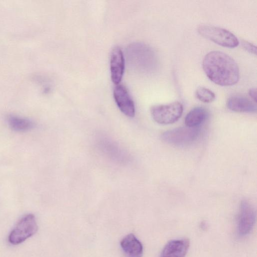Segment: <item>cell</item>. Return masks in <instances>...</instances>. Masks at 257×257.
Listing matches in <instances>:
<instances>
[{
  "instance_id": "cell-1",
  "label": "cell",
  "mask_w": 257,
  "mask_h": 257,
  "mask_svg": "<svg viewBox=\"0 0 257 257\" xmlns=\"http://www.w3.org/2000/svg\"><path fill=\"white\" fill-rule=\"evenodd\" d=\"M202 66L207 77L214 83L223 86L235 84L239 78L236 62L227 54L213 51L204 57Z\"/></svg>"
},
{
  "instance_id": "cell-2",
  "label": "cell",
  "mask_w": 257,
  "mask_h": 257,
  "mask_svg": "<svg viewBox=\"0 0 257 257\" xmlns=\"http://www.w3.org/2000/svg\"><path fill=\"white\" fill-rule=\"evenodd\" d=\"M129 53L133 65L143 72H152L156 70L158 64L157 55L148 46L135 43L130 46Z\"/></svg>"
},
{
  "instance_id": "cell-3",
  "label": "cell",
  "mask_w": 257,
  "mask_h": 257,
  "mask_svg": "<svg viewBox=\"0 0 257 257\" xmlns=\"http://www.w3.org/2000/svg\"><path fill=\"white\" fill-rule=\"evenodd\" d=\"M197 31L202 37L224 47L233 48L239 44L238 40L233 34L221 28L204 25H200Z\"/></svg>"
},
{
  "instance_id": "cell-4",
  "label": "cell",
  "mask_w": 257,
  "mask_h": 257,
  "mask_svg": "<svg viewBox=\"0 0 257 257\" xmlns=\"http://www.w3.org/2000/svg\"><path fill=\"white\" fill-rule=\"evenodd\" d=\"M38 229L35 216L28 214L23 216L10 232L8 239L12 244L17 245L35 234Z\"/></svg>"
},
{
  "instance_id": "cell-5",
  "label": "cell",
  "mask_w": 257,
  "mask_h": 257,
  "mask_svg": "<svg viewBox=\"0 0 257 257\" xmlns=\"http://www.w3.org/2000/svg\"><path fill=\"white\" fill-rule=\"evenodd\" d=\"M153 119L158 123L168 124L174 123L181 116L183 107L178 101L167 104L155 105L151 108Z\"/></svg>"
},
{
  "instance_id": "cell-6",
  "label": "cell",
  "mask_w": 257,
  "mask_h": 257,
  "mask_svg": "<svg viewBox=\"0 0 257 257\" xmlns=\"http://www.w3.org/2000/svg\"><path fill=\"white\" fill-rule=\"evenodd\" d=\"M200 132L199 127L182 126L164 132L162 138L170 144L184 146L194 142L199 137Z\"/></svg>"
},
{
  "instance_id": "cell-7",
  "label": "cell",
  "mask_w": 257,
  "mask_h": 257,
  "mask_svg": "<svg viewBox=\"0 0 257 257\" xmlns=\"http://www.w3.org/2000/svg\"><path fill=\"white\" fill-rule=\"evenodd\" d=\"M255 221V212L252 206L246 200L240 205L237 230L240 236L247 235L251 231Z\"/></svg>"
},
{
  "instance_id": "cell-8",
  "label": "cell",
  "mask_w": 257,
  "mask_h": 257,
  "mask_svg": "<svg viewBox=\"0 0 257 257\" xmlns=\"http://www.w3.org/2000/svg\"><path fill=\"white\" fill-rule=\"evenodd\" d=\"M113 97L118 107L124 115L130 117L134 116V102L123 85H116L113 90Z\"/></svg>"
},
{
  "instance_id": "cell-9",
  "label": "cell",
  "mask_w": 257,
  "mask_h": 257,
  "mask_svg": "<svg viewBox=\"0 0 257 257\" xmlns=\"http://www.w3.org/2000/svg\"><path fill=\"white\" fill-rule=\"evenodd\" d=\"M124 58L121 49L114 47L111 53L110 68L111 78L114 84L120 83L124 70Z\"/></svg>"
},
{
  "instance_id": "cell-10",
  "label": "cell",
  "mask_w": 257,
  "mask_h": 257,
  "mask_svg": "<svg viewBox=\"0 0 257 257\" xmlns=\"http://www.w3.org/2000/svg\"><path fill=\"white\" fill-rule=\"evenodd\" d=\"M189 246L188 239L171 240L163 248L160 257H185Z\"/></svg>"
},
{
  "instance_id": "cell-11",
  "label": "cell",
  "mask_w": 257,
  "mask_h": 257,
  "mask_svg": "<svg viewBox=\"0 0 257 257\" xmlns=\"http://www.w3.org/2000/svg\"><path fill=\"white\" fill-rule=\"evenodd\" d=\"M120 246L127 257H142L143 245L133 234L125 235L120 241Z\"/></svg>"
},
{
  "instance_id": "cell-12",
  "label": "cell",
  "mask_w": 257,
  "mask_h": 257,
  "mask_svg": "<svg viewBox=\"0 0 257 257\" xmlns=\"http://www.w3.org/2000/svg\"><path fill=\"white\" fill-rule=\"evenodd\" d=\"M227 107L231 110L238 112H255L256 104L248 98L242 96H233L228 98Z\"/></svg>"
},
{
  "instance_id": "cell-13",
  "label": "cell",
  "mask_w": 257,
  "mask_h": 257,
  "mask_svg": "<svg viewBox=\"0 0 257 257\" xmlns=\"http://www.w3.org/2000/svg\"><path fill=\"white\" fill-rule=\"evenodd\" d=\"M208 116L207 110L201 106L192 109L185 118V123L190 127H199L203 123Z\"/></svg>"
},
{
  "instance_id": "cell-14",
  "label": "cell",
  "mask_w": 257,
  "mask_h": 257,
  "mask_svg": "<svg viewBox=\"0 0 257 257\" xmlns=\"http://www.w3.org/2000/svg\"><path fill=\"white\" fill-rule=\"evenodd\" d=\"M7 122L10 127L17 132H25L32 130L34 123L29 119L10 114L8 115Z\"/></svg>"
},
{
  "instance_id": "cell-15",
  "label": "cell",
  "mask_w": 257,
  "mask_h": 257,
  "mask_svg": "<svg viewBox=\"0 0 257 257\" xmlns=\"http://www.w3.org/2000/svg\"><path fill=\"white\" fill-rule=\"evenodd\" d=\"M197 98L205 103L212 102L215 98V94L210 89L204 87H198L195 92Z\"/></svg>"
},
{
  "instance_id": "cell-16",
  "label": "cell",
  "mask_w": 257,
  "mask_h": 257,
  "mask_svg": "<svg viewBox=\"0 0 257 257\" xmlns=\"http://www.w3.org/2000/svg\"><path fill=\"white\" fill-rule=\"evenodd\" d=\"M243 47L248 52L256 55V48L255 46L248 42L243 41L242 42Z\"/></svg>"
},
{
  "instance_id": "cell-17",
  "label": "cell",
  "mask_w": 257,
  "mask_h": 257,
  "mask_svg": "<svg viewBox=\"0 0 257 257\" xmlns=\"http://www.w3.org/2000/svg\"><path fill=\"white\" fill-rule=\"evenodd\" d=\"M248 94L250 97L255 102L256 100V89L255 88H252L249 89Z\"/></svg>"
}]
</instances>
